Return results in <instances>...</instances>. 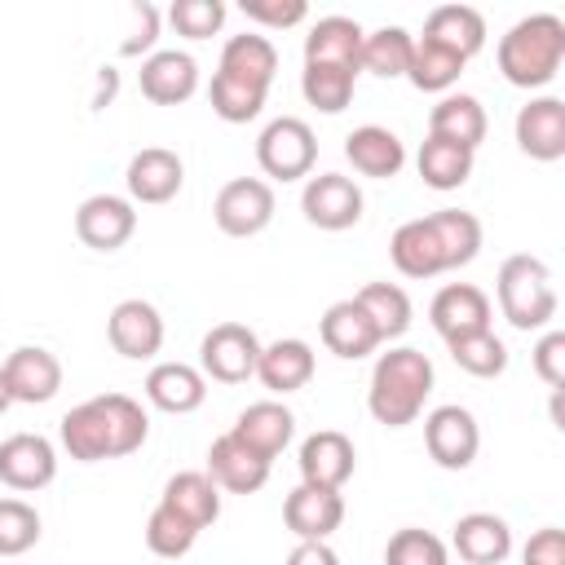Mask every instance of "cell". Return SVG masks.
Listing matches in <instances>:
<instances>
[{
	"instance_id": "obj_45",
	"label": "cell",
	"mask_w": 565,
	"mask_h": 565,
	"mask_svg": "<svg viewBox=\"0 0 565 565\" xmlns=\"http://www.w3.org/2000/svg\"><path fill=\"white\" fill-rule=\"evenodd\" d=\"M534 371L547 388H561L565 384V331H547L539 344H534Z\"/></svg>"
},
{
	"instance_id": "obj_39",
	"label": "cell",
	"mask_w": 565,
	"mask_h": 565,
	"mask_svg": "<svg viewBox=\"0 0 565 565\" xmlns=\"http://www.w3.org/2000/svg\"><path fill=\"white\" fill-rule=\"evenodd\" d=\"M446 349H450L455 366H459V371H468V375H477V380H494V375H503V371H508V344H503L494 331L459 335V340H450Z\"/></svg>"
},
{
	"instance_id": "obj_13",
	"label": "cell",
	"mask_w": 565,
	"mask_h": 565,
	"mask_svg": "<svg viewBox=\"0 0 565 565\" xmlns=\"http://www.w3.org/2000/svg\"><path fill=\"white\" fill-rule=\"evenodd\" d=\"M106 340H110V349H115L119 358H132V362L154 358V353L163 349V318H159V309H154L150 300H141V296L119 300V305L110 309V318H106Z\"/></svg>"
},
{
	"instance_id": "obj_18",
	"label": "cell",
	"mask_w": 565,
	"mask_h": 565,
	"mask_svg": "<svg viewBox=\"0 0 565 565\" xmlns=\"http://www.w3.org/2000/svg\"><path fill=\"white\" fill-rule=\"evenodd\" d=\"M282 521H287V530L300 543H309V539L327 543L340 530V521H344V494L340 490H318V486H305L300 481L282 499Z\"/></svg>"
},
{
	"instance_id": "obj_5",
	"label": "cell",
	"mask_w": 565,
	"mask_h": 565,
	"mask_svg": "<svg viewBox=\"0 0 565 565\" xmlns=\"http://www.w3.org/2000/svg\"><path fill=\"white\" fill-rule=\"evenodd\" d=\"M313 159H318V137L296 115L269 119L260 128V137H256V163L274 181H300V177H309L313 172Z\"/></svg>"
},
{
	"instance_id": "obj_48",
	"label": "cell",
	"mask_w": 565,
	"mask_h": 565,
	"mask_svg": "<svg viewBox=\"0 0 565 565\" xmlns=\"http://www.w3.org/2000/svg\"><path fill=\"white\" fill-rule=\"evenodd\" d=\"M287 565H340V556H335V552H331L327 543L309 539V543H296V547H291Z\"/></svg>"
},
{
	"instance_id": "obj_10",
	"label": "cell",
	"mask_w": 565,
	"mask_h": 565,
	"mask_svg": "<svg viewBox=\"0 0 565 565\" xmlns=\"http://www.w3.org/2000/svg\"><path fill=\"white\" fill-rule=\"evenodd\" d=\"M137 230V207L124 194H88L75 212V234L93 252H119Z\"/></svg>"
},
{
	"instance_id": "obj_36",
	"label": "cell",
	"mask_w": 565,
	"mask_h": 565,
	"mask_svg": "<svg viewBox=\"0 0 565 565\" xmlns=\"http://www.w3.org/2000/svg\"><path fill=\"white\" fill-rule=\"evenodd\" d=\"M459 75H463V57H459V53H450V49H441V44L424 40V35L415 40V49H411V66H406V79H411L419 93H450Z\"/></svg>"
},
{
	"instance_id": "obj_29",
	"label": "cell",
	"mask_w": 565,
	"mask_h": 565,
	"mask_svg": "<svg viewBox=\"0 0 565 565\" xmlns=\"http://www.w3.org/2000/svg\"><path fill=\"white\" fill-rule=\"evenodd\" d=\"M256 375L269 393H296L313 380V349L296 335L287 340H274V344H260V362H256Z\"/></svg>"
},
{
	"instance_id": "obj_2",
	"label": "cell",
	"mask_w": 565,
	"mask_h": 565,
	"mask_svg": "<svg viewBox=\"0 0 565 565\" xmlns=\"http://www.w3.org/2000/svg\"><path fill=\"white\" fill-rule=\"evenodd\" d=\"M433 393V362L428 353L402 344L375 358L371 366V388H366V406L384 428H406L419 419L424 402Z\"/></svg>"
},
{
	"instance_id": "obj_37",
	"label": "cell",
	"mask_w": 565,
	"mask_h": 565,
	"mask_svg": "<svg viewBox=\"0 0 565 565\" xmlns=\"http://www.w3.org/2000/svg\"><path fill=\"white\" fill-rule=\"evenodd\" d=\"M353 300L366 309V318L375 322L380 340L406 335V327H411V296H406L397 282H366Z\"/></svg>"
},
{
	"instance_id": "obj_6",
	"label": "cell",
	"mask_w": 565,
	"mask_h": 565,
	"mask_svg": "<svg viewBox=\"0 0 565 565\" xmlns=\"http://www.w3.org/2000/svg\"><path fill=\"white\" fill-rule=\"evenodd\" d=\"M256 362H260V340L243 322H216L199 344V371L203 380H216V384L252 380Z\"/></svg>"
},
{
	"instance_id": "obj_49",
	"label": "cell",
	"mask_w": 565,
	"mask_h": 565,
	"mask_svg": "<svg viewBox=\"0 0 565 565\" xmlns=\"http://www.w3.org/2000/svg\"><path fill=\"white\" fill-rule=\"evenodd\" d=\"M13 406V397H9V388H4V375H0V415Z\"/></svg>"
},
{
	"instance_id": "obj_26",
	"label": "cell",
	"mask_w": 565,
	"mask_h": 565,
	"mask_svg": "<svg viewBox=\"0 0 565 565\" xmlns=\"http://www.w3.org/2000/svg\"><path fill=\"white\" fill-rule=\"evenodd\" d=\"M221 75L238 79V84H252V88H265L274 84V71H278V49L269 35H256V31H243V35H230L225 49H221V62H216Z\"/></svg>"
},
{
	"instance_id": "obj_32",
	"label": "cell",
	"mask_w": 565,
	"mask_h": 565,
	"mask_svg": "<svg viewBox=\"0 0 565 565\" xmlns=\"http://www.w3.org/2000/svg\"><path fill=\"white\" fill-rule=\"evenodd\" d=\"M388 256H393L397 274H406V278H437V274H446V260H441L437 238H433V230H428L424 216H415V221H406V225L393 230Z\"/></svg>"
},
{
	"instance_id": "obj_11",
	"label": "cell",
	"mask_w": 565,
	"mask_h": 565,
	"mask_svg": "<svg viewBox=\"0 0 565 565\" xmlns=\"http://www.w3.org/2000/svg\"><path fill=\"white\" fill-rule=\"evenodd\" d=\"M57 477V450L40 433H13L0 441V481L18 494L44 490Z\"/></svg>"
},
{
	"instance_id": "obj_42",
	"label": "cell",
	"mask_w": 565,
	"mask_h": 565,
	"mask_svg": "<svg viewBox=\"0 0 565 565\" xmlns=\"http://www.w3.org/2000/svg\"><path fill=\"white\" fill-rule=\"evenodd\" d=\"M40 543V512L26 499H0V556H22Z\"/></svg>"
},
{
	"instance_id": "obj_7",
	"label": "cell",
	"mask_w": 565,
	"mask_h": 565,
	"mask_svg": "<svg viewBox=\"0 0 565 565\" xmlns=\"http://www.w3.org/2000/svg\"><path fill=\"white\" fill-rule=\"evenodd\" d=\"M212 216H216V230L230 234V238L260 234L274 221V190H269V181H260V177H234V181H225L216 190Z\"/></svg>"
},
{
	"instance_id": "obj_14",
	"label": "cell",
	"mask_w": 565,
	"mask_h": 565,
	"mask_svg": "<svg viewBox=\"0 0 565 565\" xmlns=\"http://www.w3.org/2000/svg\"><path fill=\"white\" fill-rule=\"evenodd\" d=\"M516 146L521 154L539 159V163H556L565 154V102L561 97H530L516 110Z\"/></svg>"
},
{
	"instance_id": "obj_41",
	"label": "cell",
	"mask_w": 565,
	"mask_h": 565,
	"mask_svg": "<svg viewBox=\"0 0 565 565\" xmlns=\"http://www.w3.org/2000/svg\"><path fill=\"white\" fill-rule=\"evenodd\" d=\"M194 539H199V530H194L190 521H181L172 508L154 503V512H150V521H146V547H150L154 556L177 561V556H185V552L194 547Z\"/></svg>"
},
{
	"instance_id": "obj_40",
	"label": "cell",
	"mask_w": 565,
	"mask_h": 565,
	"mask_svg": "<svg viewBox=\"0 0 565 565\" xmlns=\"http://www.w3.org/2000/svg\"><path fill=\"white\" fill-rule=\"evenodd\" d=\"M265 88H252V84H238V79H230V75H212V88H207V102H212V110L225 119V124H247V119H256L260 110H265Z\"/></svg>"
},
{
	"instance_id": "obj_20",
	"label": "cell",
	"mask_w": 565,
	"mask_h": 565,
	"mask_svg": "<svg viewBox=\"0 0 565 565\" xmlns=\"http://www.w3.org/2000/svg\"><path fill=\"white\" fill-rule=\"evenodd\" d=\"M207 477L216 481V490L230 494H256L269 481V459H260L252 446H243L234 433H221L207 446Z\"/></svg>"
},
{
	"instance_id": "obj_17",
	"label": "cell",
	"mask_w": 565,
	"mask_h": 565,
	"mask_svg": "<svg viewBox=\"0 0 565 565\" xmlns=\"http://www.w3.org/2000/svg\"><path fill=\"white\" fill-rule=\"evenodd\" d=\"M428 322L446 344L459 335H472V331H490V296L472 282H450L433 296Z\"/></svg>"
},
{
	"instance_id": "obj_47",
	"label": "cell",
	"mask_w": 565,
	"mask_h": 565,
	"mask_svg": "<svg viewBox=\"0 0 565 565\" xmlns=\"http://www.w3.org/2000/svg\"><path fill=\"white\" fill-rule=\"evenodd\" d=\"M521 565H565V534L556 525L530 534V543L521 552Z\"/></svg>"
},
{
	"instance_id": "obj_8",
	"label": "cell",
	"mask_w": 565,
	"mask_h": 565,
	"mask_svg": "<svg viewBox=\"0 0 565 565\" xmlns=\"http://www.w3.org/2000/svg\"><path fill=\"white\" fill-rule=\"evenodd\" d=\"M424 446H428L437 468L463 472L477 459V450H481V428H477L468 406L450 402V406H437V411L424 415Z\"/></svg>"
},
{
	"instance_id": "obj_34",
	"label": "cell",
	"mask_w": 565,
	"mask_h": 565,
	"mask_svg": "<svg viewBox=\"0 0 565 565\" xmlns=\"http://www.w3.org/2000/svg\"><path fill=\"white\" fill-rule=\"evenodd\" d=\"M411 49L415 35L406 26H380L362 35V53H358V71H371L380 79H397L411 66Z\"/></svg>"
},
{
	"instance_id": "obj_44",
	"label": "cell",
	"mask_w": 565,
	"mask_h": 565,
	"mask_svg": "<svg viewBox=\"0 0 565 565\" xmlns=\"http://www.w3.org/2000/svg\"><path fill=\"white\" fill-rule=\"evenodd\" d=\"M168 22H172L177 35H185V40H207V35L221 31L225 4H221V0H172Z\"/></svg>"
},
{
	"instance_id": "obj_25",
	"label": "cell",
	"mask_w": 565,
	"mask_h": 565,
	"mask_svg": "<svg viewBox=\"0 0 565 565\" xmlns=\"http://www.w3.org/2000/svg\"><path fill=\"white\" fill-rule=\"evenodd\" d=\"M362 26L344 13L318 18L305 35V66H349L358 71V53H362Z\"/></svg>"
},
{
	"instance_id": "obj_31",
	"label": "cell",
	"mask_w": 565,
	"mask_h": 565,
	"mask_svg": "<svg viewBox=\"0 0 565 565\" xmlns=\"http://www.w3.org/2000/svg\"><path fill=\"white\" fill-rule=\"evenodd\" d=\"M159 503L172 508L194 530H207L221 516V490H216V481L207 472H177V477H168Z\"/></svg>"
},
{
	"instance_id": "obj_15",
	"label": "cell",
	"mask_w": 565,
	"mask_h": 565,
	"mask_svg": "<svg viewBox=\"0 0 565 565\" xmlns=\"http://www.w3.org/2000/svg\"><path fill=\"white\" fill-rule=\"evenodd\" d=\"M181 181H185V163L168 146L137 150L128 159V172H124V185H128L132 203H168V199L181 194Z\"/></svg>"
},
{
	"instance_id": "obj_12",
	"label": "cell",
	"mask_w": 565,
	"mask_h": 565,
	"mask_svg": "<svg viewBox=\"0 0 565 565\" xmlns=\"http://www.w3.org/2000/svg\"><path fill=\"white\" fill-rule=\"evenodd\" d=\"M296 463H300V481L305 486L340 490L353 477V468H358V450H353V441L340 428H318V433H309L300 441Z\"/></svg>"
},
{
	"instance_id": "obj_33",
	"label": "cell",
	"mask_w": 565,
	"mask_h": 565,
	"mask_svg": "<svg viewBox=\"0 0 565 565\" xmlns=\"http://www.w3.org/2000/svg\"><path fill=\"white\" fill-rule=\"evenodd\" d=\"M433 238H437V252L446 260V269H459L468 265L477 252H481V221L463 207H441V212H428L424 216Z\"/></svg>"
},
{
	"instance_id": "obj_23",
	"label": "cell",
	"mask_w": 565,
	"mask_h": 565,
	"mask_svg": "<svg viewBox=\"0 0 565 565\" xmlns=\"http://www.w3.org/2000/svg\"><path fill=\"white\" fill-rule=\"evenodd\" d=\"M230 433H234L243 446H252L260 459L274 463V455H282V446H287L291 433H296V415H291L282 402L265 397V402H252L247 411H238V419H234Z\"/></svg>"
},
{
	"instance_id": "obj_43",
	"label": "cell",
	"mask_w": 565,
	"mask_h": 565,
	"mask_svg": "<svg viewBox=\"0 0 565 565\" xmlns=\"http://www.w3.org/2000/svg\"><path fill=\"white\" fill-rule=\"evenodd\" d=\"M384 565H446V543L419 525H406L384 543Z\"/></svg>"
},
{
	"instance_id": "obj_28",
	"label": "cell",
	"mask_w": 565,
	"mask_h": 565,
	"mask_svg": "<svg viewBox=\"0 0 565 565\" xmlns=\"http://www.w3.org/2000/svg\"><path fill=\"white\" fill-rule=\"evenodd\" d=\"M486 106L472 97V93H446L433 110H428V137H441V141H455L463 150H477L486 141Z\"/></svg>"
},
{
	"instance_id": "obj_3",
	"label": "cell",
	"mask_w": 565,
	"mask_h": 565,
	"mask_svg": "<svg viewBox=\"0 0 565 565\" xmlns=\"http://www.w3.org/2000/svg\"><path fill=\"white\" fill-rule=\"evenodd\" d=\"M565 62V22L556 13H530L499 40V71L516 88H543Z\"/></svg>"
},
{
	"instance_id": "obj_21",
	"label": "cell",
	"mask_w": 565,
	"mask_h": 565,
	"mask_svg": "<svg viewBox=\"0 0 565 565\" xmlns=\"http://www.w3.org/2000/svg\"><path fill=\"white\" fill-rule=\"evenodd\" d=\"M318 335H322V344L335 353V358H349V362H358V358H366V353H375L384 340H380V331H375V322L366 318V309L349 296V300H335L327 313H322V322H318Z\"/></svg>"
},
{
	"instance_id": "obj_38",
	"label": "cell",
	"mask_w": 565,
	"mask_h": 565,
	"mask_svg": "<svg viewBox=\"0 0 565 565\" xmlns=\"http://www.w3.org/2000/svg\"><path fill=\"white\" fill-rule=\"evenodd\" d=\"M353 84H358V71H349V66H305L300 71V93L322 115H340L353 102Z\"/></svg>"
},
{
	"instance_id": "obj_4",
	"label": "cell",
	"mask_w": 565,
	"mask_h": 565,
	"mask_svg": "<svg viewBox=\"0 0 565 565\" xmlns=\"http://www.w3.org/2000/svg\"><path fill=\"white\" fill-rule=\"evenodd\" d=\"M499 309L503 318L516 327V331H539L556 318V287H552V269L530 256V252H516L499 265Z\"/></svg>"
},
{
	"instance_id": "obj_9",
	"label": "cell",
	"mask_w": 565,
	"mask_h": 565,
	"mask_svg": "<svg viewBox=\"0 0 565 565\" xmlns=\"http://www.w3.org/2000/svg\"><path fill=\"white\" fill-rule=\"evenodd\" d=\"M300 212L318 230H331V234L335 230H349V225L362 221V190L344 172H318L300 190Z\"/></svg>"
},
{
	"instance_id": "obj_46",
	"label": "cell",
	"mask_w": 565,
	"mask_h": 565,
	"mask_svg": "<svg viewBox=\"0 0 565 565\" xmlns=\"http://www.w3.org/2000/svg\"><path fill=\"white\" fill-rule=\"evenodd\" d=\"M243 13L265 26H296V22H305L309 4L305 0H243Z\"/></svg>"
},
{
	"instance_id": "obj_16",
	"label": "cell",
	"mask_w": 565,
	"mask_h": 565,
	"mask_svg": "<svg viewBox=\"0 0 565 565\" xmlns=\"http://www.w3.org/2000/svg\"><path fill=\"white\" fill-rule=\"evenodd\" d=\"M0 375H4L9 397L26 402V406H40V402L57 397V388H62V362L49 349H40V344L13 349L4 358V366H0Z\"/></svg>"
},
{
	"instance_id": "obj_27",
	"label": "cell",
	"mask_w": 565,
	"mask_h": 565,
	"mask_svg": "<svg viewBox=\"0 0 565 565\" xmlns=\"http://www.w3.org/2000/svg\"><path fill=\"white\" fill-rule=\"evenodd\" d=\"M450 547H455L468 565H499V561H508V552H512V530H508V521L494 516V512H468V516L455 521Z\"/></svg>"
},
{
	"instance_id": "obj_19",
	"label": "cell",
	"mask_w": 565,
	"mask_h": 565,
	"mask_svg": "<svg viewBox=\"0 0 565 565\" xmlns=\"http://www.w3.org/2000/svg\"><path fill=\"white\" fill-rule=\"evenodd\" d=\"M137 84H141V97H150L154 106H181L199 88V62L181 49H159L141 62Z\"/></svg>"
},
{
	"instance_id": "obj_1",
	"label": "cell",
	"mask_w": 565,
	"mask_h": 565,
	"mask_svg": "<svg viewBox=\"0 0 565 565\" xmlns=\"http://www.w3.org/2000/svg\"><path fill=\"white\" fill-rule=\"evenodd\" d=\"M57 437H62L66 455L79 459V463L124 459V455L146 446L150 419H146L141 402H132L128 393H102V397H88V402L71 406L62 415Z\"/></svg>"
},
{
	"instance_id": "obj_35",
	"label": "cell",
	"mask_w": 565,
	"mask_h": 565,
	"mask_svg": "<svg viewBox=\"0 0 565 565\" xmlns=\"http://www.w3.org/2000/svg\"><path fill=\"white\" fill-rule=\"evenodd\" d=\"M415 168H419L424 185H433V190H459L472 177V150H463L455 141H441V137H424V146L415 154Z\"/></svg>"
},
{
	"instance_id": "obj_24",
	"label": "cell",
	"mask_w": 565,
	"mask_h": 565,
	"mask_svg": "<svg viewBox=\"0 0 565 565\" xmlns=\"http://www.w3.org/2000/svg\"><path fill=\"white\" fill-rule=\"evenodd\" d=\"M146 397H150V406H159V411H168V415H190V411L203 406L207 380H203V371L190 366V362H159V366H150V375H146Z\"/></svg>"
},
{
	"instance_id": "obj_22",
	"label": "cell",
	"mask_w": 565,
	"mask_h": 565,
	"mask_svg": "<svg viewBox=\"0 0 565 565\" xmlns=\"http://www.w3.org/2000/svg\"><path fill=\"white\" fill-rule=\"evenodd\" d=\"M344 159L353 163V172L362 177H375V181H388L402 172L406 163V146L393 128H380V124H362L344 137Z\"/></svg>"
},
{
	"instance_id": "obj_30",
	"label": "cell",
	"mask_w": 565,
	"mask_h": 565,
	"mask_svg": "<svg viewBox=\"0 0 565 565\" xmlns=\"http://www.w3.org/2000/svg\"><path fill=\"white\" fill-rule=\"evenodd\" d=\"M424 40L459 53L463 62L486 49V18L472 4H437L424 22Z\"/></svg>"
}]
</instances>
